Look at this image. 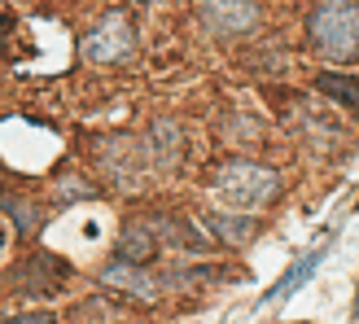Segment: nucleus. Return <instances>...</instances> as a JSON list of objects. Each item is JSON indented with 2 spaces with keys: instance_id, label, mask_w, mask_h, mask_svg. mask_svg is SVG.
<instances>
[{
  "instance_id": "obj_1",
  "label": "nucleus",
  "mask_w": 359,
  "mask_h": 324,
  "mask_svg": "<svg viewBox=\"0 0 359 324\" xmlns=\"http://www.w3.org/2000/svg\"><path fill=\"white\" fill-rule=\"evenodd\" d=\"M311 48L329 62H355L359 58V0H320L307 18Z\"/></svg>"
},
{
  "instance_id": "obj_6",
  "label": "nucleus",
  "mask_w": 359,
  "mask_h": 324,
  "mask_svg": "<svg viewBox=\"0 0 359 324\" xmlns=\"http://www.w3.org/2000/svg\"><path fill=\"white\" fill-rule=\"evenodd\" d=\"M197 18L215 35H250L259 27V0H197Z\"/></svg>"
},
{
  "instance_id": "obj_15",
  "label": "nucleus",
  "mask_w": 359,
  "mask_h": 324,
  "mask_svg": "<svg viewBox=\"0 0 359 324\" xmlns=\"http://www.w3.org/2000/svg\"><path fill=\"white\" fill-rule=\"evenodd\" d=\"M5 206L13 220H18V232H22V237H31V232H40V206H31L27 197H5Z\"/></svg>"
},
{
  "instance_id": "obj_5",
  "label": "nucleus",
  "mask_w": 359,
  "mask_h": 324,
  "mask_svg": "<svg viewBox=\"0 0 359 324\" xmlns=\"http://www.w3.org/2000/svg\"><path fill=\"white\" fill-rule=\"evenodd\" d=\"M101 285L105 290H114V294H128V298H136V302H158L163 298V272H154V267H140V263H123V259H114V263H105L101 267Z\"/></svg>"
},
{
  "instance_id": "obj_18",
  "label": "nucleus",
  "mask_w": 359,
  "mask_h": 324,
  "mask_svg": "<svg viewBox=\"0 0 359 324\" xmlns=\"http://www.w3.org/2000/svg\"><path fill=\"white\" fill-rule=\"evenodd\" d=\"M0 245H5V237H0Z\"/></svg>"
},
{
  "instance_id": "obj_8",
  "label": "nucleus",
  "mask_w": 359,
  "mask_h": 324,
  "mask_svg": "<svg viewBox=\"0 0 359 324\" xmlns=\"http://www.w3.org/2000/svg\"><path fill=\"white\" fill-rule=\"evenodd\" d=\"M149 228L163 250H189V255H206L210 237L193 220H175V215H149Z\"/></svg>"
},
{
  "instance_id": "obj_14",
  "label": "nucleus",
  "mask_w": 359,
  "mask_h": 324,
  "mask_svg": "<svg viewBox=\"0 0 359 324\" xmlns=\"http://www.w3.org/2000/svg\"><path fill=\"white\" fill-rule=\"evenodd\" d=\"M316 88H320L329 101L346 105V110H359V79H355V75H333V70H325V75L316 79Z\"/></svg>"
},
{
  "instance_id": "obj_11",
  "label": "nucleus",
  "mask_w": 359,
  "mask_h": 324,
  "mask_svg": "<svg viewBox=\"0 0 359 324\" xmlns=\"http://www.w3.org/2000/svg\"><path fill=\"white\" fill-rule=\"evenodd\" d=\"M320 259H325V245H320V250H307V255H302L294 267H285V276H280L272 290L263 294V302H280V298H290L294 290H302V285L311 281V272L320 267Z\"/></svg>"
},
{
  "instance_id": "obj_10",
  "label": "nucleus",
  "mask_w": 359,
  "mask_h": 324,
  "mask_svg": "<svg viewBox=\"0 0 359 324\" xmlns=\"http://www.w3.org/2000/svg\"><path fill=\"white\" fill-rule=\"evenodd\" d=\"M145 145H149L145 154H149L154 167H175L180 149H184V128H180L175 119H158L149 128V136H145Z\"/></svg>"
},
{
  "instance_id": "obj_17",
  "label": "nucleus",
  "mask_w": 359,
  "mask_h": 324,
  "mask_svg": "<svg viewBox=\"0 0 359 324\" xmlns=\"http://www.w3.org/2000/svg\"><path fill=\"white\" fill-rule=\"evenodd\" d=\"M0 324H57L48 311H27V316H0Z\"/></svg>"
},
{
  "instance_id": "obj_16",
  "label": "nucleus",
  "mask_w": 359,
  "mask_h": 324,
  "mask_svg": "<svg viewBox=\"0 0 359 324\" xmlns=\"http://www.w3.org/2000/svg\"><path fill=\"white\" fill-rule=\"evenodd\" d=\"M97 189L93 184H83V180H62L57 184V202H75V197H93Z\"/></svg>"
},
{
  "instance_id": "obj_12",
  "label": "nucleus",
  "mask_w": 359,
  "mask_h": 324,
  "mask_svg": "<svg viewBox=\"0 0 359 324\" xmlns=\"http://www.w3.org/2000/svg\"><path fill=\"white\" fill-rule=\"evenodd\" d=\"M219 281H228V272H224V267H206V263L171 267V272H163L167 290H202V285H219Z\"/></svg>"
},
{
  "instance_id": "obj_2",
  "label": "nucleus",
  "mask_w": 359,
  "mask_h": 324,
  "mask_svg": "<svg viewBox=\"0 0 359 324\" xmlns=\"http://www.w3.org/2000/svg\"><path fill=\"white\" fill-rule=\"evenodd\" d=\"M215 193H219L224 206H237V210H259V206H272L276 193H280V175L272 167H259V162H224L215 171Z\"/></svg>"
},
{
  "instance_id": "obj_3",
  "label": "nucleus",
  "mask_w": 359,
  "mask_h": 324,
  "mask_svg": "<svg viewBox=\"0 0 359 324\" xmlns=\"http://www.w3.org/2000/svg\"><path fill=\"white\" fill-rule=\"evenodd\" d=\"M79 48H83V58L97 62V66L132 62V53H136V27H132V18L123 13V9H110L93 31L83 35Z\"/></svg>"
},
{
  "instance_id": "obj_13",
  "label": "nucleus",
  "mask_w": 359,
  "mask_h": 324,
  "mask_svg": "<svg viewBox=\"0 0 359 324\" xmlns=\"http://www.w3.org/2000/svg\"><path fill=\"white\" fill-rule=\"evenodd\" d=\"M206 232L224 245H245L259 232V220H237V215H206Z\"/></svg>"
},
{
  "instance_id": "obj_4",
  "label": "nucleus",
  "mask_w": 359,
  "mask_h": 324,
  "mask_svg": "<svg viewBox=\"0 0 359 324\" xmlns=\"http://www.w3.org/2000/svg\"><path fill=\"white\" fill-rule=\"evenodd\" d=\"M66 281H70V263L66 259L31 255V259H22L9 272V290H18L22 298H53V294L66 290Z\"/></svg>"
},
{
  "instance_id": "obj_7",
  "label": "nucleus",
  "mask_w": 359,
  "mask_h": 324,
  "mask_svg": "<svg viewBox=\"0 0 359 324\" xmlns=\"http://www.w3.org/2000/svg\"><path fill=\"white\" fill-rule=\"evenodd\" d=\"M101 162H105V171H110V180H118V189H128V193L145 189L140 180H145L149 154H145V149H136L132 140H105Z\"/></svg>"
},
{
  "instance_id": "obj_9",
  "label": "nucleus",
  "mask_w": 359,
  "mask_h": 324,
  "mask_svg": "<svg viewBox=\"0 0 359 324\" xmlns=\"http://www.w3.org/2000/svg\"><path fill=\"white\" fill-rule=\"evenodd\" d=\"M158 237H154V228H149V215H140V220H128L118 232V245H114V255L123 263H140V267H149L158 259Z\"/></svg>"
}]
</instances>
